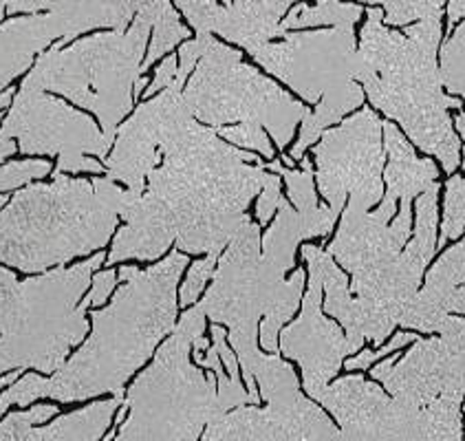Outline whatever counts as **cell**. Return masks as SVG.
I'll use <instances>...</instances> for the list:
<instances>
[{
  "label": "cell",
  "mask_w": 465,
  "mask_h": 441,
  "mask_svg": "<svg viewBox=\"0 0 465 441\" xmlns=\"http://www.w3.org/2000/svg\"><path fill=\"white\" fill-rule=\"evenodd\" d=\"M304 272L296 269L285 280L262 261L261 227L247 221L221 258L210 292L199 307L214 323L230 326V342L245 368L258 356L256 329L262 320L261 342L267 351H278L281 326L301 303Z\"/></svg>",
  "instance_id": "8"
},
{
  "label": "cell",
  "mask_w": 465,
  "mask_h": 441,
  "mask_svg": "<svg viewBox=\"0 0 465 441\" xmlns=\"http://www.w3.org/2000/svg\"><path fill=\"white\" fill-rule=\"evenodd\" d=\"M448 314H465V287L457 289L448 300Z\"/></svg>",
  "instance_id": "40"
},
{
  "label": "cell",
  "mask_w": 465,
  "mask_h": 441,
  "mask_svg": "<svg viewBox=\"0 0 465 441\" xmlns=\"http://www.w3.org/2000/svg\"><path fill=\"white\" fill-rule=\"evenodd\" d=\"M439 334H441V338L450 346L465 386V318H448V323L441 326Z\"/></svg>",
  "instance_id": "34"
},
{
  "label": "cell",
  "mask_w": 465,
  "mask_h": 441,
  "mask_svg": "<svg viewBox=\"0 0 465 441\" xmlns=\"http://www.w3.org/2000/svg\"><path fill=\"white\" fill-rule=\"evenodd\" d=\"M199 305L181 318L148 371L128 391V408L113 441H196L205 424L227 415L221 408L214 376L205 377L190 362L194 340L203 336Z\"/></svg>",
  "instance_id": "6"
},
{
  "label": "cell",
  "mask_w": 465,
  "mask_h": 441,
  "mask_svg": "<svg viewBox=\"0 0 465 441\" xmlns=\"http://www.w3.org/2000/svg\"><path fill=\"white\" fill-rule=\"evenodd\" d=\"M216 263H219V256H214V254H208L205 258H201V261H196L193 265V269H190L188 278H185L183 287H181V305H193L196 298H199L201 292H203L205 283H208L212 274H214V267Z\"/></svg>",
  "instance_id": "33"
},
{
  "label": "cell",
  "mask_w": 465,
  "mask_h": 441,
  "mask_svg": "<svg viewBox=\"0 0 465 441\" xmlns=\"http://www.w3.org/2000/svg\"><path fill=\"white\" fill-rule=\"evenodd\" d=\"M282 204V195H281V176L278 175H270V179L265 181L262 185V195L256 204V216L258 221L265 226L267 221L273 216V210H278Z\"/></svg>",
  "instance_id": "35"
},
{
  "label": "cell",
  "mask_w": 465,
  "mask_h": 441,
  "mask_svg": "<svg viewBox=\"0 0 465 441\" xmlns=\"http://www.w3.org/2000/svg\"><path fill=\"white\" fill-rule=\"evenodd\" d=\"M148 35L151 23L137 14L128 31L93 35L71 46H64L69 40L62 38L40 55L23 86L35 91L51 88L77 106L89 108L104 126L106 142L113 144L117 124L133 108L135 85L143 77Z\"/></svg>",
  "instance_id": "7"
},
{
  "label": "cell",
  "mask_w": 465,
  "mask_h": 441,
  "mask_svg": "<svg viewBox=\"0 0 465 441\" xmlns=\"http://www.w3.org/2000/svg\"><path fill=\"white\" fill-rule=\"evenodd\" d=\"M137 14L151 23L154 29L153 34V45L148 49L146 58H143L142 74L146 69H151L154 60L162 58L163 54H168L170 49H174V45L181 43L183 38H188L190 31L179 23V15L174 12V5L165 3V0H153V3H139Z\"/></svg>",
  "instance_id": "25"
},
{
  "label": "cell",
  "mask_w": 465,
  "mask_h": 441,
  "mask_svg": "<svg viewBox=\"0 0 465 441\" xmlns=\"http://www.w3.org/2000/svg\"><path fill=\"white\" fill-rule=\"evenodd\" d=\"M312 269L307 296L302 300V314L281 336V349L302 368L304 388L312 397L329 386V380L340 371L344 357L358 351L346 340L338 325L322 316V274Z\"/></svg>",
  "instance_id": "15"
},
{
  "label": "cell",
  "mask_w": 465,
  "mask_h": 441,
  "mask_svg": "<svg viewBox=\"0 0 465 441\" xmlns=\"http://www.w3.org/2000/svg\"><path fill=\"white\" fill-rule=\"evenodd\" d=\"M465 15V0H452L450 5H448V18H450V25L457 23L459 18H463Z\"/></svg>",
  "instance_id": "41"
},
{
  "label": "cell",
  "mask_w": 465,
  "mask_h": 441,
  "mask_svg": "<svg viewBox=\"0 0 465 441\" xmlns=\"http://www.w3.org/2000/svg\"><path fill=\"white\" fill-rule=\"evenodd\" d=\"M278 210H281L278 219L273 221L272 230H267L265 238H262V261L285 276L287 269L293 265V254H296L298 243L304 241V238L318 236V232L285 199H282Z\"/></svg>",
  "instance_id": "22"
},
{
  "label": "cell",
  "mask_w": 465,
  "mask_h": 441,
  "mask_svg": "<svg viewBox=\"0 0 465 441\" xmlns=\"http://www.w3.org/2000/svg\"><path fill=\"white\" fill-rule=\"evenodd\" d=\"M459 283H465V241L439 258L432 272L428 274L426 287L412 298L400 325L423 331V334H432V331L439 334L450 318L448 300L457 292Z\"/></svg>",
  "instance_id": "19"
},
{
  "label": "cell",
  "mask_w": 465,
  "mask_h": 441,
  "mask_svg": "<svg viewBox=\"0 0 465 441\" xmlns=\"http://www.w3.org/2000/svg\"><path fill=\"white\" fill-rule=\"evenodd\" d=\"M174 7L185 14L190 25L203 34H221L250 54L270 45L276 35H287L281 18L292 9L287 0H254V3H212V0H179Z\"/></svg>",
  "instance_id": "18"
},
{
  "label": "cell",
  "mask_w": 465,
  "mask_h": 441,
  "mask_svg": "<svg viewBox=\"0 0 465 441\" xmlns=\"http://www.w3.org/2000/svg\"><path fill=\"white\" fill-rule=\"evenodd\" d=\"M177 69H179L177 58H174V55H168V58H165V60L162 62V65H159L157 75H154V80L151 82V86H148L146 91H143V95L151 97V95H154V93H157V91H162V88L165 91V88H168V86L174 82V75H177Z\"/></svg>",
  "instance_id": "37"
},
{
  "label": "cell",
  "mask_w": 465,
  "mask_h": 441,
  "mask_svg": "<svg viewBox=\"0 0 465 441\" xmlns=\"http://www.w3.org/2000/svg\"><path fill=\"white\" fill-rule=\"evenodd\" d=\"M5 12H7V9H5V3H0V18H3Z\"/></svg>",
  "instance_id": "45"
},
{
  "label": "cell",
  "mask_w": 465,
  "mask_h": 441,
  "mask_svg": "<svg viewBox=\"0 0 465 441\" xmlns=\"http://www.w3.org/2000/svg\"><path fill=\"white\" fill-rule=\"evenodd\" d=\"M14 97V88H7V91L0 93V108L3 106H9V102H12ZM15 153V144L12 139H0V162H3L5 157H9V155Z\"/></svg>",
  "instance_id": "39"
},
{
  "label": "cell",
  "mask_w": 465,
  "mask_h": 441,
  "mask_svg": "<svg viewBox=\"0 0 465 441\" xmlns=\"http://www.w3.org/2000/svg\"><path fill=\"white\" fill-rule=\"evenodd\" d=\"M122 404V397L115 396L75 413L62 415L49 426L31 430L29 441H97L111 426L113 415Z\"/></svg>",
  "instance_id": "21"
},
{
  "label": "cell",
  "mask_w": 465,
  "mask_h": 441,
  "mask_svg": "<svg viewBox=\"0 0 465 441\" xmlns=\"http://www.w3.org/2000/svg\"><path fill=\"white\" fill-rule=\"evenodd\" d=\"M183 85L177 80L170 85L162 95L151 102H143L135 115L128 119L117 133L115 150L106 162L108 176L113 184L124 181L131 195L142 196L146 188V179L162 162V144L173 131L174 124L183 113H188L183 100Z\"/></svg>",
  "instance_id": "14"
},
{
  "label": "cell",
  "mask_w": 465,
  "mask_h": 441,
  "mask_svg": "<svg viewBox=\"0 0 465 441\" xmlns=\"http://www.w3.org/2000/svg\"><path fill=\"white\" fill-rule=\"evenodd\" d=\"M203 441H276V430L270 413L242 406L212 422Z\"/></svg>",
  "instance_id": "24"
},
{
  "label": "cell",
  "mask_w": 465,
  "mask_h": 441,
  "mask_svg": "<svg viewBox=\"0 0 465 441\" xmlns=\"http://www.w3.org/2000/svg\"><path fill=\"white\" fill-rule=\"evenodd\" d=\"M386 142V153H389V168H386V184L389 192L384 195L381 204L395 205L397 199H411L421 192H430L439 188L437 168L430 159H420L406 142L404 135L397 131L395 124H381Z\"/></svg>",
  "instance_id": "20"
},
{
  "label": "cell",
  "mask_w": 465,
  "mask_h": 441,
  "mask_svg": "<svg viewBox=\"0 0 465 441\" xmlns=\"http://www.w3.org/2000/svg\"><path fill=\"white\" fill-rule=\"evenodd\" d=\"M188 256L173 252L148 269L124 265V287L106 309L93 311V336L74 360L51 380L25 376L0 397V417L9 406H29L40 397L82 402L111 391L122 397L124 384L151 357L157 342L174 331V289Z\"/></svg>",
  "instance_id": "2"
},
{
  "label": "cell",
  "mask_w": 465,
  "mask_h": 441,
  "mask_svg": "<svg viewBox=\"0 0 465 441\" xmlns=\"http://www.w3.org/2000/svg\"><path fill=\"white\" fill-rule=\"evenodd\" d=\"M117 283V274L113 272V269H106V272L97 274L95 278H93V289L89 294V300L91 305H102L104 300L108 298V294L113 292V287H115Z\"/></svg>",
  "instance_id": "38"
},
{
  "label": "cell",
  "mask_w": 465,
  "mask_h": 441,
  "mask_svg": "<svg viewBox=\"0 0 465 441\" xmlns=\"http://www.w3.org/2000/svg\"><path fill=\"white\" fill-rule=\"evenodd\" d=\"M412 340L417 342L420 338H417V336H411V334H397L395 338L389 342V345L380 346V349L361 351L358 357H353V360L346 362V368H349V371H358V368H369L375 360H380V357L389 356V353L397 351V349H400V346H404V345H408V342H412Z\"/></svg>",
  "instance_id": "36"
},
{
  "label": "cell",
  "mask_w": 465,
  "mask_h": 441,
  "mask_svg": "<svg viewBox=\"0 0 465 441\" xmlns=\"http://www.w3.org/2000/svg\"><path fill=\"white\" fill-rule=\"evenodd\" d=\"M441 82L450 88L452 93L465 97V23L454 31L441 49Z\"/></svg>",
  "instance_id": "27"
},
{
  "label": "cell",
  "mask_w": 465,
  "mask_h": 441,
  "mask_svg": "<svg viewBox=\"0 0 465 441\" xmlns=\"http://www.w3.org/2000/svg\"><path fill=\"white\" fill-rule=\"evenodd\" d=\"M58 413V406L40 404L23 413H12L0 422V441H29L35 424H43Z\"/></svg>",
  "instance_id": "29"
},
{
  "label": "cell",
  "mask_w": 465,
  "mask_h": 441,
  "mask_svg": "<svg viewBox=\"0 0 465 441\" xmlns=\"http://www.w3.org/2000/svg\"><path fill=\"white\" fill-rule=\"evenodd\" d=\"M137 0L117 3H49V12L12 18L0 25V93L15 75L29 69L35 54L54 38L71 40L97 27L124 31L137 14Z\"/></svg>",
  "instance_id": "13"
},
{
  "label": "cell",
  "mask_w": 465,
  "mask_h": 441,
  "mask_svg": "<svg viewBox=\"0 0 465 441\" xmlns=\"http://www.w3.org/2000/svg\"><path fill=\"white\" fill-rule=\"evenodd\" d=\"M381 9L386 12V23L400 27V25L411 23L415 18H420V23L421 20L441 18L443 3L441 0H386V3H381Z\"/></svg>",
  "instance_id": "28"
},
{
  "label": "cell",
  "mask_w": 465,
  "mask_h": 441,
  "mask_svg": "<svg viewBox=\"0 0 465 441\" xmlns=\"http://www.w3.org/2000/svg\"><path fill=\"white\" fill-rule=\"evenodd\" d=\"M267 170H272L273 175H282L287 181L289 195H292L296 212L302 216L304 221H309L318 232V236L329 235L333 230V223L338 219L333 210L327 205H318L315 199V188H313V168L309 159H302V170H293L278 159H273L272 164L265 165Z\"/></svg>",
  "instance_id": "23"
},
{
  "label": "cell",
  "mask_w": 465,
  "mask_h": 441,
  "mask_svg": "<svg viewBox=\"0 0 465 441\" xmlns=\"http://www.w3.org/2000/svg\"><path fill=\"white\" fill-rule=\"evenodd\" d=\"M0 139H18L25 155H58V175L102 173L104 165L89 155L104 159L111 150L91 117L27 86H20L0 128Z\"/></svg>",
  "instance_id": "11"
},
{
  "label": "cell",
  "mask_w": 465,
  "mask_h": 441,
  "mask_svg": "<svg viewBox=\"0 0 465 441\" xmlns=\"http://www.w3.org/2000/svg\"><path fill=\"white\" fill-rule=\"evenodd\" d=\"M465 227V179L450 176L446 195V216H443L441 238L439 246H446L450 238H457Z\"/></svg>",
  "instance_id": "30"
},
{
  "label": "cell",
  "mask_w": 465,
  "mask_h": 441,
  "mask_svg": "<svg viewBox=\"0 0 465 441\" xmlns=\"http://www.w3.org/2000/svg\"><path fill=\"white\" fill-rule=\"evenodd\" d=\"M51 173V165L40 159H29V162H14L0 165V192L20 188L29 184L31 179H40Z\"/></svg>",
  "instance_id": "31"
},
{
  "label": "cell",
  "mask_w": 465,
  "mask_h": 441,
  "mask_svg": "<svg viewBox=\"0 0 465 441\" xmlns=\"http://www.w3.org/2000/svg\"><path fill=\"white\" fill-rule=\"evenodd\" d=\"M366 15L355 80L364 85L375 106L400 119L417 146L441 159L443 168L452 173L461 148L448 108H459L461 100L443 93L437 66L441 18L421 20L404 34H392L381 23L380 9L369 7Z\"/></svg>",
  "instance_id": "3"
},
{
  "label": "cell",
  "mask_w": 465,
  "mask_h": 441,
  "mask_svg": "<svg viewBox=\"0 0 465 441\" xmlns=\"http://www.w3.org/2000/svg\"><path fill=\"white\" fill-rule=\"evenodd\" d=\"M162 165L148 176V192L122 212L108 265L128 258L154 261L177 243L190 254L221 256L250 221L247 205L272 173L254 155L227 146L216 128L183 113L162 144Z\"/></svg>",
  "instance_id": "1"
},
{
  "label": "cell",
  "mask_w": 465,
  "mask_h": 441,
  "mask_svg": "<svg viewBox=\"0 0 465 441\" xmlns=\"http://www.w3.org/2000/svg\"><path fill=\"white\" fill-rule=\"evenodd\" d=\"M361 15L360 5H344L333 3V0H322L315 7L307 5H296L289 9L287 18L282 20V31L298 29V27H313V25H333V27H353V23Z\"/></svg>",
  "instance_id": "26"
},
{
  "label": "cell",
  "mask_w": 465,
  "mask_h": 441,
  "mask_svg": "<svg viewBox=\"0 0 465 441\" xmlns=\"http://www.w3.org/2000/svg\"><path fill=\"white\" fill-rule=\"evenodd\" d=\"M333 441H346V439H344V437H342V433H338V437H335V439H333Z\"/></svg>",
  "instance_id": "46"
},
{
  "label": "cell",
  "mask_w": 465,
  "mask_h": 441,
  "mask_svg": "<svg viewBox=\"0 0 465 441\" xmlns=\"http://www.w3.org/2000/svg\"><path fill=\"white\" fill-rule=\"evenodd\" d=\"M381 124L373 108L366 106L342 126L324 133L315 148V179L335 215L344 207L346 196L349 204L364 210L380 201L381 168L386 162L380 144Z\"/></svg>",
  "instance_id": "12"
},
{
  "label": "cell",
  "mask_w": 465,
  "mask_h": 441,
  "mask_svg": "<svg viewBox=\"0 0 465 441\" xmlns=\"http://www.w3.org/2000/svg\"><path fill=\"white\" fill-rule=\"evenodd\" d=\"M395 212V205L386 204H381L377 212L349 204L342 227L329 246V254L338 258L340 265H344V269H349L353 276L377 265L391 263L404 252L411 238V199H401L400 216L389 227Z\"/></svg>",
  "instance_id": "16"
},
{
  "label": "cell",
  "mask_w": 465,
  "mask_h": 441,
  "mask_svg": "<svg viewBox=\"0 0 465 441\" xmlns=\"http://www.w3.org/2000/svg\"><path fill=\"white\" fill-rule=\"evenodd\" d=\"M7 204V195H0V207Z\"/></svg>",
  "instance_id": "44"
},
{
  "label": "cell",
  "mask_w": 465,
  "mask_h": 441,
  "mask_svg": "<svg viewBox=\"0 0 465 441\" xmlns=\"http://www.w3.org/2000/svg\"><path fill=\"white\" fill-rule=\"evenodd\" d=\"M137 199L106 176L86 181L54 173L51 184L20 190L0 212V263L34 274L100 250L117 216Z\"/></svg>",
  "instance_id": "4"
},
{
  "label": "cell",
  "mask_w": 465,
  "mask_h": 441,
  "mask_svg": "<svg viewBox=\"0 0 465 441\" xmlns=\"http://www.w3.org/2000/svg\"><path fill=\"white\" fill-rule=\"evenodd\" d=\"M375 380L389 388L392 399L408 408H423L443 393L463 391L461 373L443 338L417 340L404 360H386L375 366Z\"/></svg>",
  "instance_id": "17"
},
{
  "label": "cell",
  "mask_w": 465,
  "mask_h": 441,
  "mask_svg": "<svg viewBox=\"0 0 465 441\" xmlns=\"http://www.w3.org/2000/svg\"><path fill=\"white\" fill-rule=\"evenodd\" d=\"M216 135H221V137H225L232 144H239V146L258 150V153L270 159L273 157V146L270 139H267L265 131L258 126H223L216 128Z\"/></svg>",
  "instance_id": "32"
},
{
  "label": "cell",
  "mask_w": 465,
  "mask_h": 441,
  "mask_svg": "<svg viewBox=\"0 0 465 441\" xmlns=\"http://www.w3.org/2000/svg\"><path fill=\"white\" fill-rule=\"evenodd\" d=\"M95 254L75 267H58L43 276L18 280L0 267V373L35 368L58 373L71 346L86 336L91 274L104 263Z\"/></svg>",
  "instance_id": "5"
},
{
  "label": "cell",
  "mask_w": 465,
  "mask_h": 441,
  "mask_svg": "<svg viewBox=\"0 0 465 441\" xmlns=\"http://www.w3.org/2000/svg\"><path fill=\"white\" fill-rule=\"evenodd\" d=\"M457 126H459V131H461L463 139H465V113H459V115H457ZM463 165H465V162H463Z\"/></svg>",
  "instance_id": "43"
},
{
  "label": "cell",
  "mask_w": 465,
  "mask_h": 441,
  "mask_svg": "<svg viewBox=\"0 0 465 441\" xmlns=\"http://www.w3.org/2000/svg\"><path fill=\"white\" fill-rule=\"evenodd\" d=\"M15 377H18V371H12V373H9V376L0 377V388H5V386H9V384H14Z\"/></svg>",
  "instance_id": "42"
},
{
  "label": "cell",
  "mask_w": 465,
  "mask_h": 441,
  "mask_svg": "<svg viewBox=\"0 0 465 441\" xmlns=\"http://www.w3.org/2000/svg\"><path fill=\"white\" fill-rule=\"evenodd\" d=\"M196 45L201 60L183 91L193 117L210 124V128L234 122L239 126H265L278 148H285L296 124L307 117V106L247 66L239 51L216 43L212 35H199Z\"/></svg>",
  "instance_id": "10"
},
{
  "label": "cell",
  "mask_w": 465,
  "mask_h": 441,
  "mask_svg": "<svg viewBox=\"0 0 465 441\" xmlns=\"http://www.w3.org/2000/svg\"><path fill=\"white\" fill-rule=\"evenodd\" d=\"M285 85L298 91L307 102L318 104L302 119V131L289 159H302L315 139L346 113L361 106L364 93L355 74L360 58L355 49L353 27H333L313 34H287L282 43H270L252 54Z\"/></svg>",
  "instance_id": "9"
}]
</instances>
